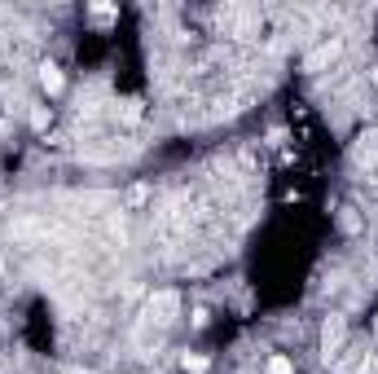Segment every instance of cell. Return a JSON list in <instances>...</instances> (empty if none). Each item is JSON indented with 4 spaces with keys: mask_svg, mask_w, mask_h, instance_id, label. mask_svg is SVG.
<instances>
[{
    "mask_svg": "<svg viewBox=\"0 0 378 374\" xmlns=\"http://www.w3.org/2000/svg\"><path fill=\"white\" fill-rule=\"evenodd\" d=\"M150 203V185H132L128 194H124V207L128 211H136V207H146Z\"/></svg>",
    "mask_w": 378,
    "mask_h": 374,
    "instance_id": "obj_6",
    "label": "cell"
},
{
    "mask_svg": "<svg viewBox=\"0 0 378 374\" xmlns=\"http://www.w3.org/2000/svg\"><path fill=\"white\" fill-rule=\"evenodd\" d=\"M374 84H378V71H374Z\"/></svg>",
    "mask_w": 378,
    "mask_h": 374,
    "instance_id": "obj_14",
    "label": "cell"
},
{
    "mask_svg": "<svg viewBox=\"0 0 378 374\" xmlns=\"http://www.w3.org/2000/svg\"><path fill=\"white\" fill-rule=\"evenodd\" d=\"M136 348H141V352H158V326H141V330H136Z\"/></svg>",
    "mask_w": 378,
    "mask_h": 374,
    "instance_id": "obj_5",
    "label": "cell"
},
{
    "mask_svg": "<svg viewBox=\"0 0 378 374\" xmlns=\"http://www.w3.org/2000/svg\"><path fill=\"white\" fill-rule=\"evenodd\" d=\"M264 374H295V370H290V361H286V357H273Z\"/></svg>",
    "mask_w": 378,
    "mask_h": 374,
    "instance_id": "obj_8",
    "label": "cell"
},
{
    "mask_svg": "<svg viewBox=\"0 0 378 374\" xmlns=\"http://www.w3.org/2000/svg\"><path fill=\"white\" fill-rule=\"evenodd\" d=\"M374 374H378V357H374Z\"/></svg>",
    "mask_w": 378,
    "mask_h": 374,
    "instance_id": "obj_13",
    "label": "cell"
},
{
    "mask_svg": "<svg viewBox=\"0 0 378 374\" xmlns=\"http://www.w3.org/2000/svg\"><path fill=\"white\" fill-rule=\"evenodd\" d=\"M75 374H93V370H75Z\"/></svg>",
    "mask_w": 378,
    "mask_h": 374,
    "instance_id": "obj_12",
    "label": "cell"
},
{
    "mask_svg": "<svg viewBox=\"0 0 378 374\" xmlns=\"http://www.w3.org/2000/svg\"><path fill=\"white\" fill-rule=\"evenodd\" d=\"M93 18H102V23H106V18H114V9L110 5H93Z\"/></svg>",
    "mask_w": 378,
    "mask_h": 374,
    "instance_id": "obj_11",
    "label": "cell"
},
{
    "mask_svg": "<svg viewBox=\"0 0 378 374\" xmlns=\"http://www.w3.org/2000/svg\"><path fill=\"white\" fill-rule=\"evenodd\" d=\"M119 115H124L128 124H136V119H141V102L132 97V102H124V106H119Z\"/></svg>",
    "mask_w": 378,
    "mask_h": 374,
    "instance_id": "obj_7",
    "label": "cell"
},
{
    "mask_svg": "<svg viewBox=\"0 0 378 374\" xmlns=\"http://www.w3.org/2000/svg\"><path fill=\"white\" fill-rule=\"evenodd\" d=\"M343 348V317H326L321 326V352L330 357V352H339Z\"/></svg>",
    "mask_w": 378,
    "mask_h": 374,
    "instance_id": "obj_3",
    "label": "cell"
},
{
    "mask_svg": "<svg viewBox=\"0 0 378 374\" xmlns=\"http://www.w3.org/2000/svg\"><path fill=\"white\" fill-rule=\"evenodd\" d=\"M343 53V40H339V35H326V40L321 45H317L308 57H304V71H312V75H321L330 62H334V57H339Z\"/></svg>",
    "mask_w": 378,
    "mask_h": 374,
    "instance_id": "obj_2",
    "label": "cell"
},
{
    "mask_svg": "<svg viewBox=\"0 0 378 374\" xmlns=\"http://www.w3.org/2000/svg\"><path fill=\"white\" fill-rule=\"evenodd\" d=\"M181 366H185V370H194V374H203V370H207V361H203V357H189V352L181 357Z\"/></svg>",
    "mask_w": 378,
    "mask_h": 374,
    "instance_id": "obj_9",
    "label": "cell"
},
{
    "mask_svg": "<svg viewBox=\"0 0 378 374\" xmlns=\"http://www.w3.org/2000/svg\"><path fill=\"white\" fill-rule=\"evenodd\" d=\"M40 84H45L49 93H62V71H57L53 62H40Z\"/></svg>",
    "mask_w": 378,
    "mask_h": 374,
    "instance_id": "obj_4",
    "label": "cell"
},
{
    "mask_svg": "<svg viewBox=\"0 0 378 374\" xmlns=\"http://www.w3.org/2000/svg\"><path fill=\"white\" fill-rule=\"evenodd\" d=\"M31 124H35V128H49V110L35 106V110H31Z\"/></svg>",
    "mask_w": 378,
    "mask_h": 374,
    "instance_id": "obj_10",
    "label": "cell"
},
{
    "mask_svg": "<svg viewBox=\"0 0 378 374\" xmlns=\"http://www.w3.org/2000/svg\"><path fill=\"white\" fill-rule=\"evenodd\" d=\"M176 312H181V295L176 291H158V295H150V304H146V322L163 330V326L176 322Z\"/></svg>",
    "mask_w": 378,
    "mask_h": 374,
    "instance_id": "obj_1",
    "label": "cell"
}]
</instances>
